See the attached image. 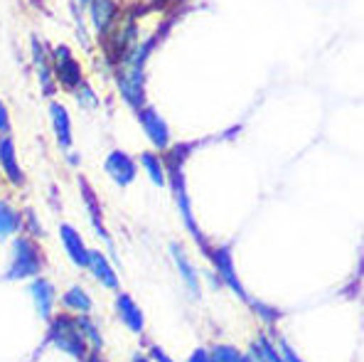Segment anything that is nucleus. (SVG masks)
Masks as SVG:
<instances>
[{
    "label": "nucleus",
    "instance_id": "obj_11",
    "mask_svg": "<svg viewBox=\"0 0 364 362\" xmlns=\"http://www.w3.org/2000/svg\"><path fill=\"white\" fill-rule=\"evenodd\" d=\"M114 308L119 321L126 326V330H131L133 335H143V330H146V313L141 311L136 298L126 294V291H119L114 298Z\"/></svg>",
    "mask_w": 364,
    "mask_h": 362
},
{
    "label": "nucleus",
    "instance_id": "obj_25",
    "mask_svg": "<svg viewBox=\"0 0 364 362\" xmlns=\"http://www.w3.org/2000/svg\"><path fill=\"white\" fill-rule=\"evenodd\" d=\"M74 99H77V104L82 106V109H96V106H99V97H96V92L87 82L79 84L77 92H74Z\"/></svg>",
    "mask_w": 364,
    "mask_h": 362
},
{
    "label": "nucleus",
    "instance_id": "obj_10",
    "mask_svg": "<svg viewBox=\"0 0 364 362\" xmlns=\"http://www.w3.org/2000/svg\"><path fill=\"white\" fill-rule=\"evenodd\" d=\"M0 173L15 188H23L28 175H25L23 165L18 158V148H15V138L13 136H0Z\"/></svg>",
    "mask_w": 364,
    "mask_h": 362
},
{
    "label": "nucleus",
    "instance_id": "obj_20",
    "mask_svg": "<svg viewBox=\"0 0 364 362\" xmlns=\"http://www.w3.org/2000/svg\"><path fill=\"white\" fill-rule=\"evenodd\" d=\"M23 232V212L10 202L0 200V239H13Z\"/></svg>",
    "mask_w": 364,
    "mask_h": 362
},
{
    "label": "nucleus",
    "instance_id": "obj_27",
    "mask_svg": "<svg viewBox=\"0 0 364 362\" xmlns=\"http://www.w3.org/2000/svg\"><path fill=\"white\" fill-rule=\"evenodd\" d=\"M23 230H28V237H32V239L45 237V230L40 227V220H37L35 210H25L23 212Z\"/></svg>",
    "mask_w": 364,
    "mask_h": 362
},
{
    "label": "nucleus",
    "instance_id": "obj_17",
    "mask_svg": "<svg viewBox=\"0 0 364 362\" xmlns=\"http://www.w3.org/2000/svg\"><path fill=\"white\" fill-rule=\"evenodd\" d=\"M170 257L175 259V269H178L182 284H185V289L190 291L195 298H200L202 294V286H200V271L195 269V264L190 262V257H187V252L180 247V244H170Z\"/></svg>",
    "mask_w": 364,
    "mask_h": 362
},
{
    "label": "nucleus",
    "instance_id": "obj_21",
    "mask_svg": "<svg viewBox=\"0 0 364 362\" xmlns=\"http://www.w3.org/2000/svg\"><path fill=\"white\" fill-rule=\"evenodd\" d=\"M138 168L146 170V175L151 178L153 185H158V188H165L168 185V173H165V161L160 153L155 151H143L141 158H138Z\"/></svg>",
    "mask_w": 364,
    "mask_h": 362
},
{
    "label": "nucleus",
    "instance_id": "obj_6",
    "mask_svg": "<svg viewBox=\"0 0 364 362\" xmlns=\"http://www.w3.org/2000/svg\"><path fill=\"white\" fill-rule=\"evenodd\" d=\"M52 55V74H55V84H60L64 92L74 94L77 87L84 82V72L79 60L72 55V47L60 45L50 52Z\"/></svg>",
    "mask_w": 364,
    "mask_h": 362
},
{
    "label": "nucleus",
    "instance_id": "obj_1",
    "mask_svg": "<svg viewBox=\"0 0 364 362\" xmlns=\"http://www.w3.org/2000/svg\"><path fill=\"white\" fill-rule=\"evenodd\" d=\"M170 25H163L160 33H155L151 40L136 45L116 67V87H119L121 99L131 106L133 111H141L146 106V62L153 55L155 45L165 37Z\"/></svg>",
    "mask_w": 364,
    "mask_h": 362
},
{
    "label": "nucleus",
    "instance_id": "obj_34",
    "mask_svg": "<svg viewBox=\"0 0 364 362\" xmlns=\"http://www.w3.org/2000/svg\"><path fill=\"white\" fill-rule=\"evenodd\" d=\"M79 3H82V5H89V0H79Z\"/></svg>",
    "mask_w": 364,
    "mask_h": 362
},
{
    "label": "nucleus",
    "instance_id": "obj_7",
    "mask_svg": "<svg viewBox=\"0 0 364 362\" xmlns=\"http://www.w3.org/2000/svg\"><path fill=\"white\" fill-rule=\"evenodd\" d=\"M138 124H141L146 138L153 143L155 151H168L170 143H173V133H170V126L163 116L158 114V109H153L151 104H146L141 111H136Z\"/></svg>",
    "mask_w": 364,
    "mask_h": 362
},
{
    "label": "nucleus",
    "instance_id": "obj_31",
    "mask_svg": "<svg viewBox=\"0 0 364 362\" xmlns=\"http://www.w3.org/2000/svg\"><path fill=\"white\" fill-rule=\"evenodd\" d=\"M187 362H212V355H210V348H197L190 353Z\"/></svg>",
    "mask_w": 364,
    "mask_h": 362
},
{
    "label": "nucleus",
    "instance_id": "obj_9",
    "mask_svg": "<svg viewBox=\"0 0 364 362\" xmlns=\"http://www.w3.org/2000/svg\"><path fill=\"white\" fill-rule=\"evenodd\" d=\"M28 294L32 298V306H35L37 316H40L42 321H50L52 313H55V308H57L55 284H52L50 279H45V276H37V279H30Z\"/></svg>",
    "mask_w": 364,
    "mask_h": 362
},
{
    "label": "nucleus",
    "instance_id": "obj_32",
    "mask_svg": "<svg viewBox=\"0 0 364 362\" xmlns=\"http://www.w3.org/2000/svg\"><path fill=\"white\" fill-rule=\"evenodd\" d=\"M82 362H106V358H104L101 353H91V350H89L87 358H84Z\"/></svg>",
    "mask_w": 364,
    "mask_h": 362
},
{
    "label": "nucleus",
    "instance_id": "obj_29",
    "mask_svg": "<svg viewBox=\"0 0 364 362\" xmlns=\"http://www.w3.org/2000/svg\"><path fill=\"white\" fill-rule=\"evenodd\" d=\"M146 355H148V360H151V362H175V360H173V355L165 353V350L160 348V345H151Z\"/></svg>",
    "mask_w": 364,
    "mask_h": 362
},
{
    "label": "nucleus",
    "instance_id": "obj_22",
    "mask_svg": "<svg viewBox=\"0 0 364 362\" xmlns=\"http://www.w3.org/2000/svg\"><path fill=\"white\" fill-rule=\"evenodd\" d=\"M77 328H79V333H82L84 343L89 345L91 353H101V350H104V333H101L99 323L91 318V313L89 316H77Z\"/></svg>",
    "mask_w": 364,
    "mask_h": 362
},
{
    "label": "nucleus",
    "instance_id": "obj_23",
    "mask_svg": "<svg viewBox=\"0 0 364 362\" xmlns=\"http://www.w3.org/2000/svg\"><path fill=\"white\" fill-rule=\"evenodd\" d=\"M210 355H212V362H251L249 353H242L239 348L234 345H212L210 348Z\"/></svg>",
    "mask_w": 364,
    "mask_h": 362
},
{
    "label": "nucleus",
    "instance_id": "obj_28",
    "mask_svg": "<svg viewBox=\"0 0 364 362\" xmlns=\"http://www.w3.org/2000/svg\"><path fill=\"white\" fill-rule=\"evenodd\" d=\"M276 348H278V353H281L283 362H305V360L301 358V355H298L296 350H293V345H288V340L278 338Z\"/></svg>",
    "mask_w": 364,
    "mask_h": 362
},
{
    "label": "nucleus",
    "instance_id": "obj_16",
    "mask_svg": "<svg viewBox=\"0 0 364 362\" xmlns=\"http://www.w3.org/2000/svg\"><path fill=\"white\" fill-rule=\"evenodd\" d=\"M50 124H52V133L57 138V146L69 153L74 148L72 116H69V111L64 109V104H60V101H50Z\"/></svg>",
    "mask_w": 364,
    "mask_h": 362
},
{
    "label": "nucleus",
    "instance_id": "obj_8",
    "mask_svg": "<svg viewBox=\"0 0 364 362\" xmlns=\"http://www.w3.org/2000/svg\"><path fill=\"white\" fill-rule=\"evenodd\" d=\"M104 173L114 180L119 188H128L138 178V161L126 151H111L104 161Z\"/></svg>",
    "mask_w": 364,
    "mask_h": 362
},
{
    "label": "nucleus",
    "instance_id": "obj_33",
    "mask_svg": "<svg viewBox=\"0 0 364 362\" xmlns=\"http://www.w3.org/2000/svg\"><path fill=\"white\" fill-rule=\"evenodd\" d=\"M131 362H151V360H148L146 353H133L131 355Z\"/></svg>",
    "mask_w": 364,
    "mask_h": 362
},
{
    "label": "nucleus",
    "instance_id": "obj_15",
    "mask_svg": "<svg viewBox=\"0 0 364 362\" xmlns=\"http://www.w3.org/2000/svg\"><path fill=\"white\" fill-rule=\"evenodd\" d=\"M50 47L42 45L37 37H32V62H35L37 69V79H40V87L45 97H52L57 89L55 84V74H52V55H50Z\"/></svg>",
    "mask_w": 364,
    "mask_h": 362
},
{
    "label": "nucleus",
    "instance_id": "obj_14",
    "mask_svg": "<svg viewBox=\"0 0 364 362\" xmlns=\"http://www.w3.org/2000/svg\"><path fill=\"white\" fill-rule=\"evenodd\" d=\"M79 193H82V200H84V205H87V215H89V222H91V227H94V232L99 234L106 244H114V239H111V234L104 225V210H101V202H99V198H96L94 188H91L89 180L84 178V175H79Z\"/></svg>",
    "mask_w": 364,
    "mask_h": 362
},
{
    "label": "nucleus",
    "instance_id": "obj_3",
    "mask_svg": "<svg viewBox=\"0 0 364 362\" xmlns=\"http://www.w3.org/2000/svg\"><path fill=\"white\" fill-rule=\"evenodd\" d=\"M45 249L40 247L37 239L28 234H18L13 237V247H10V262L5 269V281H30L45 271Z\"/></svg>",
    "mask_w": 364,
    "mask_h": 362
},
{
    "label": "nucleus",
    "instance_id": "obj_12",
    "mask_svg": "<svg viewBox=\"0 0 364 362\" xmlns=\"http://www.w3.org/2000/svg\"><path fill=\"white\" fill-rule=\"evenodd\" d=\"M60 242H62V249H64V254H67L69 262L77 266V269H87L89 247H87V242H84L82 234H79L77 227L62 222L60 225Z\"/></svg>",
    "mask_w": 364,
    "mask_h": 362
},
{
    "label": "nucleus",
    "instance_id": "obj_4",
    "mask_svg": "<svg viewBox=\"0 0 364 362\" xmlns=\"http://www.w3.org/2000/svg\"><path fill=\"white\" fill-rule=\"evenodd\" d=\"M47 343L57 348L60 353L82 362L89 353V345L84 343L82 333L77 328V316L72 313H52L50 323H47Z\"/></svg>",
    "mask_w": 364,
    "mask_h": 362
},
{
    "label": "nucleus",
    "instance_id": "obj_24",
    "mask_svg": "<svg viewBox=\"0 0 364 362\" xmlns=\"http://www.w3.org/2000/svg\"><path fill=\"white\" fill-rule=\"evenodd\" d=\"M251 348L256 350V355H259L264 362H283L281 358V353H278V348H276V343L269 338V335H259L256 338V343L251 345Z\"/></svg>",
    "mask_w": 364,
    "mask_h": 362
},
{
    "label": "nucleus",
    "instance_id": "obj_30",
    "mask_svg": "<svg viewBox=\"0 0 364 362\" xmlns=\"http://www.w3.org/2000/svg\"><path fill=\"white\" fill-rule=\"evenodd\" d=\"M10 131H13V126H10L8 106H5V101L0 99V136H10Z\"/></svg>",
    "mask_w": 364,
    "mask_h": 362
},
{
    "label": "nucleus",
    "instance_id": "obj_2",
    "mask_svg": "<svg viewBox=\"0 0 364 362\" xmlns=\"http://www.w3.org/2000/svg\"><path fill=\"white\" fill-rule=\"evenodd\" d=\"M192 151H195V143H178V146H170V153L163 158V161H165V173H168L175 205H178V212L182 217V225H185L187 232L195 237V242L200 244L202 254L207 257V254H210V247H207L205 234H202L200 227H197L195 212H192V202H190V193H187V178H185V161Z\"/></svg>",
    "mask_w": 364,
    "mask_h": 362
},
{
    "label": "nucleus",
    "instance_id": "obj_26",
    "mask_svg": "<svg viewBox=\"0 0 364 362\" xmlns=\"http://www.w3.org/2000/svg\"><path fill=\"white\" fill-rule=\"evenodd\" d=\"M249 306L254 308V313H256V316H259L264 323H269V326H273V323H276L278 318L283 316L281 311H276V308H271V306H266V303L256 301V298H251V301H249Z\"/></svg>",
    "mask_w": 364,
    "mask_h": 362
},
{
    "label": "nucleus",
    "instance_id": "obj_19",
    "mask_svg": "<svg viewBox=\"0 0 364 362\" xmlns=\"http://www.w3.org/2000/svg\"><path fill=\"white\" fill-rule=\"evenodd\" d=\"M89 13H91V23H94L96 33L101 37H106L114 30L119 8H116L114 0H89Z\"/></svg>",
    "mask_w": 364,
    "mask_h": 362
},
{
    "label": "nucleus",
    "instance_id": "obj_5",
    "mask_svg": "<svg viewBox=\"0 0 364 362\" xmlns=\"http://www.w3.org/2000/svg\"><path fill=\"white\" fill-rule=\"evenodd\" d=\"M207 259H210L212 266H214V271H217V279L222 281V284L227 286L229 291H234V294H237L246 303L254 298V296L249 294V291L244 289L242 279H239L237 266H234V252H232V247H229V244H222V247H210V254H207Z\"/></svg>",
    "mask_w": 364,
    "mask_h": 362
},
{
    "label": "nucleus",
    "instance_id": "obj_13",
    "mask_svg": "<svg viewBox=\"0 0 364 362\" xmlns=\"http://www.w3.org/2000/svg\"><path fill=\"white\" fill-rule=\"evenodd\" d=\"M87 269L91 271L96 281H99L104 289H111V291H119L121 286V276L116 271V266L111 264V259L106 257L104 252L99 249H89V259H87Z\"/></svg>",
    "mask_w": 364,
    "mask_h": 362
},
{
    "label": "nucleus",
    "instance_id": "obj_18",
    "mask_svg": "<svg viewBox=\"0 0 364 362\" xmlns=\"http://www.w3.org/2000/svg\"><path fill=\"white\" fill-rule=\"evenodd\" d=\"M57 303L62 306L64 313H72V316H89V313L94 311V298H91L89 291L79 284L69 286V289L57 298Z\"/></svg>",
    "mask_w": 364,
    "mask_h": 362
}]
</instances>
